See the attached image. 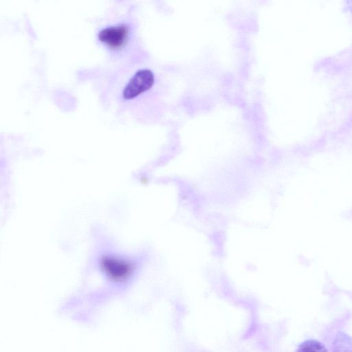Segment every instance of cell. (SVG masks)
<instances>
[{
    "label": "cell",
    "mask_w": 352,
    "mask_h": 352,
    "mask_svg": "<svg viewBox=\"0 0 352 352\" xmlns=\"http://www.w3.org/2000/svg\"><path fill=\"white\" fill-rule=\"evenodd\" d=\"M129 28L125 23H118L102 28L98 33L99 42L109 50L118 51L127 43Z\"/></svg>",
    "instance_id": "cell-3"
},
{
    "label": "cell",
    "mask_w": 352,
    "mask_h": 352,
    "mask_svg": "<svg viewBox=\"0 0 352 352\" xmlns=\"http://www.w3.org/2000/svg\"><path fill=\"white\" fill-rule=\"evenodd\" d=\"M297 351L300 352H324L327 350L320 342L309 340L299 345Z\"/></svg>",
    "instance_id": "cell-4"
},
{
    "label": "cell",
    "mask_w": 352,
    "mask_h": 352,
    "mask_svg": "<svg viewBox=\"0 0 352 352\" xmlns=\"http://www.w3.org/2000/svg\"><path fill=\"white\" fill-rule=\"evenodd\" d=\"M335 351H352V339L346 334L340 333L334 342Z\"/></svg>",
    "instance_id": "cell-5"
},
{
    "label": "cell",
    "mask_w": 352,
    "mask_h": 352,
    "mask_svg": "<svg viewBox=\"0 0 352 352\" xmlns=\"http://www.w3.org/2000/svg\"><path fill=\"white\" fill-rule=\"evenodd\" d=\"M155 76L148 69L138 70L131 77L122 91V98L129 101L148 91L154 85Z\"/></svg>",
    "instance_id": "cell-2"
},
{
    "label": "cell",
    "mask_w": 352,
    "mask_h": 352,
    "mask_svg": "<svg viewBox=\"0 0 352 352\" xmlns=\"http://www.w3.org/2000/svg\"><path fill=\"white\" fill-rule=\"evenodd\" d=\"M347 6H348V8H349V10L352 13V0H348Z\"/></svg>",
    "instance_id": "cell-6"
},
{
    "label": "cell",
    "mask_w": 352,
    "mask_h": 352,
    "mask_svg": "<svg viewBox=\"0 0 352 352\" xmlns=\"http://www.w3.org/2000/svg\"><path fill=\"white\" fill-rule=\"evenodd\" d=\"M96 265V270L108 285L120 287L129 283L138 269L133 258L109 250L102 251L98 255Z\"/></svg>",
    "instance_id": "cell-1"
}]
</instances>
